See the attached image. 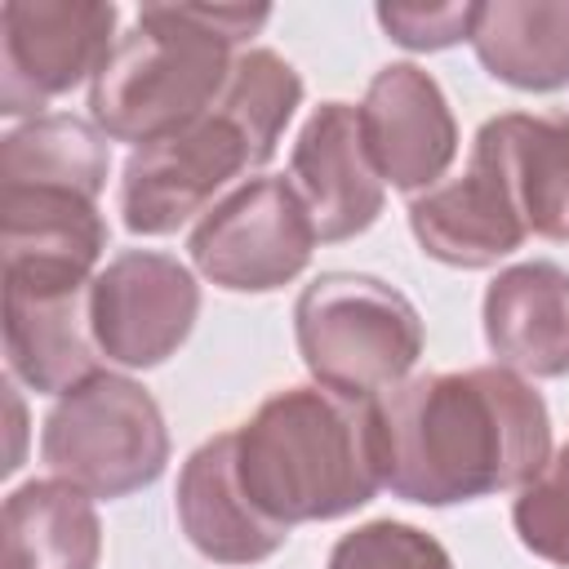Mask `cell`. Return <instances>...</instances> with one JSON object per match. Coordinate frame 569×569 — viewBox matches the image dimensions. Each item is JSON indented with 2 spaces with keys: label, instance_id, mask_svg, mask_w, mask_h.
<instances>
[{
  "label": "cell",
  "instance_id": "1",
  "mask_svg": "<svg viewBox=\"0 0 569 569\" xmlns=\"http://www.w3.org/2000/svg\"><path fill=\"white\" fill-rule=\"evenodd\" d=\"M378 422L387 489L418 507L520 493L551 462L547 400L507 365L418 373L378 396Z\"/></svg>",
  "mask_w": 569,
  "mask_h": 569
},
{
  "label": "cell",
  "instance_id": "2",
  "mask_svg": "<svg viewBox=\"0 0 569 569\" xmlns=\"http://www.w3.org/2000/svg\"><path fill=\"white\" fill-rule=\"evenodd\" d=\"M298 107L302 76L276 49H240L222 98L204 116L129 151L120 169L124 227L133 236H173L204 218L240 173L276 156Z\"/></svg>",
  "mask_w": 569,
  "mask_h": 569
},
{
  "label": "cell",
  "instance_id": "3",
  "mask_svg": "<svg viewBox=\"0 0 569 569\" xmlns=\"http://www.w3.org/2000/svg\"><path fill=\"white\" fill-rule=\"evenodd\" d=\"M236 476L249 502L284 529L360 511L387 489L378 400H351L320 382L267 396L236 427Z\"/></svg>",
  "mask_w": 569,
  "mask_h": 569
},
{
  "label": "cell",
  "instance_id": "4",
  "mask_svg": "<svg viewBox=\"0 0 569 569\" xmlns=\"http://www.w3.org/2000/svg\"><path fill=\"white\" fill-rule=\"evenodd\" d=\"M267 4H142L89 84V116L111 142H156L204 116L236 49L267 27Z\"/></svg>",
  "mask_w": 569,
  "mask_h": 569
},
{
  "label": "cell",
  "instance_id": "5",
  "mask_svg": "<svg viewBox=\"0 0 569 569\" xmlns=\"http://www.w3.org/2000/svg\"><path fill=\"white\" fill-rule=\"evenodd\" d=\"M293 338L311 382L351 400H378L409 382L427 329L396 284L360 271H325L293 302Z\"/></svg>",
  "mask_w": 569,
  "mask_h": 569
},
{
  "label": "cell",
  "instance_id": "6",
  "mask_svg": "<svg viewBox=\"0 0 569 569\" xmlns=\"http://www.w3.org/2000/svg\"><path fill=\"white\" fill-rule=\"evenodd\" d=\"M40 458L58 480L111 502L164 476L169 427L142 382L102 369L53 400L40 427Z\"/></svg>",
  "mask_w": 569,
  "mask_h": 569
},
{
  "label": "cell",
  "instance_id": "7",
  "mask_svg": "<svg viewBox=\"0 0 569 569\" xmlns=\"http://www.w3.org/2000/svg\"><path fill=\"white\" fill-rule=\"evenodd\" d=\"M320 244L289 178L262 173L231 187L187 236L196 271L227 293H271L298 280Z\"/></svg>",
  "mask_w": 569,
  "mask_h": 569
},
{
  "label": "cell",
  "instance_id": "8",
  "mask_svg": "<svg viewBox=\"0 0 569 569\" xmlns=\"http://www.w3.org/2000/svg\"><path fill=\"white\" fill-rule=\"evenodd\" d=\"M111 0H9L0 4V116H44L76 84H93L116 49Z\"/></svg>",
  "mask_w": 569,
  "mask_h": 569
},
{
  "label": "cell",
  "instance_id": "9",
  "mask_svg": "<svg viewBox=\"0 0 569 569\" xmlns=\"http://www.w3.org/2000/svg\"><path fill=\"white\" fill-rule=\"evenodd\" d=\"M196 316L200 284L173 253L124 249L89 284L93 342L120 369L164 365L191 338Z\"/></svg>",
  "mask_w": 569,
  "mask_h": 569
},
{
  "label": "cell",
  "instance_id": "10",
  "mask_svg": "<svg viewBox=\"0 0 569 569\" xmlns=\"http://www.w3.org/2000/svg\"><path fill=\"white\" fill-rule=\"evenodd\" d=\"M89 284L71 276L4 271V356L9 378L36 396H67L102 373V351L89 325Z\"/></svg>",
  "mask_w": 569,
  "mask_h": 569
},
{
  "label": "cell",
  "instance_id": "11",
  "mask_svg": "<svg viewBox=\"0 0 569 569\" xmlns=\"http://www.w3.org/2000/svg\"><path fill=\"white\" fill-rule=\"evenodd\" d=\"M289 182L302 196L320 244L351 240L369 231L387 204V182L369 156L360 107L320 102L293 138Z\"/></svg>",
  "mask_w": 569,
  "mask_h": 569
},
{
  "label": "cell",
  "instance_id": "12",
  "mask_svg": "<svg viewBox=\"0 0 569 569\" xmlns=\"http://www.w3.org/2000/svg\"><path fill=\"white\" fill-rule=\"evenodd\" d=\"M360 129L387 187L422 196L458 156V120L445 89L418 62L382 67L360 102Z\"/></svg>",
  "mask_w": 569,
  "mask_h": 569
},
{
  "label": "cell",
  "instance_id": "13",
  "mask_svg": "<svg viewBox=\"0 0 569 569\" xmlns=\"http://www.w3.org/2000/svg\"><path fill=\"white\" fill-rule=\"evenodd\" d=\"M173 511L187 542L213 565H262L289 538L284 525L267 520L249 502L236 476V431L209 436L187 453L173 489Z\"/></svg>",
  "mask_w": 569,
  "mask_h": 569
},
{
  "label": "cell",
  "instance_id": "14",
  "mask_svg": "<svg viewBox=\"0 0 569 569\" xmlns=\"http://www.w3.org/2000/svg\"><path fill=\"white\" fill-rule=\"evenodd\" d=\"M480 156L507 187L511 209L529 236L569 240V116L565 111H502L476 129Z\"/></svg>",
  "mask_w": 569,
  "mask_h": 569
},
{
  "label": "cell",
  "instance_id": "15",
  "mask_svg": "<svg viewBox=\"0 0 569 569\" xmlns=\"http://www.w3.org/2000/svg\"><path fill=\"white\" fill-rule=\"evenodd\" d=\"M409 231L427 258L462 271L493 267L529 240L520 213L507 200V187L480 156L467 160L462 178L436 182L409 200Z\"/></svg>",
  "mask_w": 569,
  "mask_h": 569
},
{
  "label": "cell",
  "instance_id": "16",
  "mask_svg": "<svg viewBox=\"0 0 569 569\" xmlns=\"http://www.w3.org/2000/svg\"><path fill=\"white\" fill-rule=\"evenodd\" d=\"M480 316L498 365L529 378L569 373V271L560 262L533 258L498 271Z\"/></svg>",
  "mask_w": 569,
  "mask_h": 569
},
{
  "label": "cell",
  "instance_id": "17",
  "mask_svg": "<svg viewBox=\"0 0 569 569\" xmlns=\"http://www.w3.org/2000/svg\"><path fill=\"white\" fill-rule=\"evenodd\" d=\"M0 249L4 271L93 280L107 218L98 200L67 187H0Z\"/></svg>",
  "mask_w": 569,
  "mask_h": 569
},
{
  "label": "cell",
  "instance_id": "18",
  "mask_svg": "<svg viewBox=\"0 0 569 569\" xmlns=\"http://www.w3.org/2000/svg\"><path fill=\"white\" fill-rule=\"evenodd\" d=\"M102 525L93 498L58 476L27 480L4 498L0 569H98Z\"/></svg>",
  "mask_w": 569,
  "mask_h": 569
},
{
  "label": "cell",
  "instance_id": "19",
  "mask_svg": "<svg viewBox=\"0 0 569 569\" xmlns=\"http://www.w3.org/2000/svg\"><path fill=\"white\" fill-rule=\"evenodd\" d=\"M480 67L525 93L569 84V0H493L471 27Z\"/></svg>",
  "mask_w": 569,
  "mask_h": 569
},
{
  "label": "cell",
  "instance_id": "20",
  "mask_svg": "<svg viewBox=\"0 0 569 569\" xmlns=\"http://www.w3.org/2000/svg\"><path fill=\"white\" fill-rule=\"evenodd\" d=\"M111 173V138L80 116L44 111L0 138V187H67L89 200Z\"/></svg>",
  "mask_w": 569,
  "mask_h": 569
},
{
  "label": "cell",
  "instance_id": "21",
  "mask_svg": "<svg viewBox=\"0 0 569 569\" xmlns=\"http://www.w3.org/2000/svg\"><path fill=\"white\" fill-rule=\"evenodd\" d=\"M325 569H453V560L418 525L369 520V525H360L333 542Z\"/></svg>",
  "mask_w": 569,
  "mask_h": 569
},
{
  "label": "cell",
  "instance_id": "22",
  "mask_svg": "<svg viewBox=\"0 0 569 569\" xmlns=\"http://www.w3.org/2000/svg\"><path fill=\"white\" fill-rule=\"evenodd\" d=\"M511 525L525 551L569 569V445L542 467L538 480L520 489V498L511 502Z\"/></svg>",
  "mask_w": 569,
  "mask_h": 569
},
{
  "label": "cell",
  "instance_id": "23",
  "mask_svg": "<svg viewBox=\"0 0 569 569\" xmlns=\"http://www.w3.org/2000/svg\"><path fill=\"white\" fill-rule=\"evenodd\" d=\"M480 4H378L382 31L413 53H436L471 40Z\"/></svg>",
  "mask_w": 569,
  "mask_h": 569
}]
</instances>
